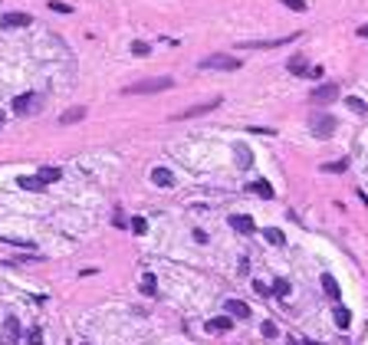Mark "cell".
<instances>
[{
	"mask_svg": "<svg viewBox=\"0 0 368 345\" xmlns=\"http://www.w3.org/2000/svg\"><path fill=\"white\" fill-rule=\"evenodd\" d=\"M3 243H13V247H26V250H33V243L30 240H20V237H0Z\"/></svg>",
	"mask_w": 368,
	"mask_h": 345,
	"instance_id": "obj_27",
	"label": "cell"
},
{
	"mask_svg": "<svg viewBox=\"0 0 368 345\" xmlns=\"http://www.w3.org/2000/svg\"><path fill=\"white\" fill-rule=\"evenodd\" d=\"M220 102H224V95H214V99H207V102H197V105H191V109H184V112H174V122H184V118L207 115V112H214Z\"/></svg>",
	"mask_w": 368,
	"mask_h": 345,
	"instance_id": "obj_3",
	"label": "cell"
},
{
	"mask_svg": "<svg viewBox=\"0 0 368 345\" xmlns=\"http://www.w3.org/2000/svg\"><path fill=\"white\" fill-rule=\"evenodd\" d=\"M230 326H234V319H230V316H217V319L207 322V332H227Z\"/></svg>",
	"mask_w": 368,
	"mask_h": 345,
	"instance_id": "obj_18",
	"label": "cell"
},
{
	"mask_svg": "<svg viewBox=\"0 0 368 345\" xmlns=\"http://www.w3.org/2000/svg\"><path fill=\"white\" fill-rule=\"evenodd\" d=\"M299 33H290V36H273V39H243L240 49H280L290 46V39H296Z\"/></svg>",
	"mask_w": 368,
	"mask_h": 345,
	"instance_id": "obj_4",
	"label": "cell"
},
{
	"mask_svg": "<svg viewBox=\"0 0 368 345\" xmlns=\"http://www.w3.org/2000/svg\"><path fill=\"white\" fill-rule=\"evenodd\" d=\"M174 86L171 76H158V79H141V82H132L125 86V95H151V92H165V89Z\"/></svg>",
	"mask_w": 368,
	"mask_h": 345,
	"instance_id": "obj_1",
	"label": "cell"
},
{
	"mask_svg": "<svg viewBox=\"0 0 368 345\" xmlns=\"http://www.w3.org/2000/svg\"><path fill=\"white\" fill-rule=\"evenodd\" d=\"M49 7H53L56 13H72V7H69V3H59V0H49Z\"/></svg>",
	"mask_w": 368,
	"mask_h": 345,
	"instance_id": "obj_30",
	"label": "cell"
},
{
	"mask_svg": "<svg viewBox=\"0 0 368 345\" xmlns=\"http://www.w3.org/2000/svg\"><path fill=\"white\" fill-rule=\"evenodd\" d=\"M16 184H20L23 191H43V188H46V184L39 181V174H33V178H26V174H23V178L16 181Z\"/></svg>",
	"mask_w": 368,
	"mask_h": 345,
	"instance_id": "obj_20",
	"label": "cell"
},
{
	"mask_svg": "<svg viewBox=\"0 0 368 345\" xmlns=\"http://www.w3.org/2000/svg\"><path fill=\"white\" fill-rule=\"evenodd\" d=\"M349 322H352V319H349V309H336V326H339V329H349Z\"/></svg>",
	"mask_w": 368,
	"mask_h": 345,
	"instance_id": "obj_25",
	"label": "cell"
},
{
	"mask_svg": "<svg viewBox=\"0 0 368 345\" xmlns=\"http://www.w3.org/2000/svg\"><path fill=\"white\" fill-rule=\"evenodd\" d=\"M286 69H290L293 76H306V72H309V63H306V56H293L290 63H286Z\"/></svg>",
	"mask_w": 368,
	"mask_h": 345,
	"instance_id": "obj_15",
	"label": "cell"
},
{
	"mask_svg": "<svg viewBox=\"0 0 368 345\" xmlns=\"http://www.w3.org/2000/svg\"><path fill=\"white\" fill-rule=\"evenodd\" d=\"M322 290H326V296H329V299H339V296H342V290H339V283H336V276H332V273L322 276Z\"/></svg>",
	"mask_w": 368,
	"mask_h": 345,
	"instance_id": "obj_14",
	"label": "cell"
},
{
	"mask_svg": "<svg viewBox=\"0 0 368 345\" xmlns=\"http://www.w3.org/2000/svg\"><path fill=\"white\" fill-rule=\"evenodd\" d=\"M132 230H135V234H145V230H148V220H145V217H132Z\"/></svg>",
	"mask_w": 368,
	"mask_h": 345,
	"instance_id": "obj_28",
	"label": "cell"
},
{
	"mask_svg": "<svg viewBox=\"0 0 368 345\" xmlns=\"http://www.w3.org/2000/svg\"><path fill=\"white\" fill-rule=\"evenodd\" d=\"M263 336H267V339H276V326H273V322H263Z\"/></svg>",
	"mask_w": 368,
	"mask_h": 345,
	"instance_id": "obj_33",
	"label": "cell"
},
{
	"mask_svg": "<svg viewBox=\"0 0 368 345\" xmlns=\"http://www.w3.org/2000/svg\"><path fill=\"white\" fill-rule=\"evenodd\" d=\"M250 191H253L257 197H263V201H270V197L276 194V191L270 188V181H253V184H250Z\"/></svg>",
	"mask_w": 368,
	"mask_h": 345,
	"instance_id": "obj_17",
	"label": "cell"
},
{
	"mask_svg": "<svg viewBox=\"0 0 368 345\" xmlns=\"http://www.w3.org/2000/svg\"><path fill=\"white\" fill-rule=\"evenodd\" d=\"M263 237H267V240L273 243V247H283V243H286V237H283V230H276V227H267V230H263Z\"/></svg>",
	"mask_w": 368,
	"mask_h": 345,
	"instance_id": "obj_22",
	"label": "cell"
},
{
	"mask_svg": "<svg viewBox=\"0 0 368 345\" xmlns=\"http://www.w3.org/2000/svg\"><path fill=\"white\" fill-rule=\"evenodd\" d=\"M237 155H240V168H250L253 165V158H250V151H247V148H237Z\"/></svg>",
	"mask_w": 368,
	"mask_h": 345,
	"instance_id": "obj_29",
	"label": "cell"
},
{
	"mask_svg": "<svg viewBox=\"0 0 368 345\" xmlns=\"http://www.w3.org/2000/svg\"><path fill=\"white\" fill-rule=\"evenodd\" d=\"M280 3H286V7H290V10H296V13H303V10H306V3H303V0H280Z\"/></svg>",
	"mask_w": 368,
	"mask_h": 345,
	"instance_id": "obj_31",
	"label": "cell"
},
{
	"mask_svg": "<svg viewBox=\"0 0 368 345\" xmlns=\"http://www.w3.org/2000/svg\"><path fill=\"white\" fill-rule=\"evenodd\" d=\"M230 227H234L237 234H253L257 224H253V217H247V214H234V217H230Z\"/></svg>",
	"mask_w": 368,
	"mask_h": 345,
	"instance_id": "obj_10",
	"label": "cell"
},
{
	"mask_svg": "<svg viewBox=\"0 0 368 345\" xmlns=\"http://www.w3.org/2000/svg\"><path fill=\"white\" fill-rule=\"evenodd\" d=\"M33 16L23 13V10H10V13L0 16V26H7V30H20V26H30Z\"/></svg>",
	"mask_w": 368,
	"mask_h": 345,
	"instance_id": "obj_6",
	"label": "cell"
},
{
	"mask_svg": "<svg viewBox=\"0 0 368 345\" xmlns=\"http://www.w3.org/2000/svg\"><path fill=\"white\" fill-rule=\"evenodd\" d=\"M39 339H43V332H39V329H30V332H26V342H30V345H39Z\"/></svg>",
	"mask_w": 368,
	"mask_h": 345,
	"instance_id": "obj_32",
	"label": "cell"
},
{
	"mask_svg": "<svg viewBox=\"0 0 368 345\" xmlns=\"http://www.w3.org/2000/svg\"><path fill=\"white\" fill-rule=\"evenodd\" d=\"M359 36H368V26H359Z\"/></svg>",
	"mask_w": 368,
	"mask_h": 345,
	"instance_id": "obj_36",
	"label": "cell"
},
{
	"mask_svg": "<svg viewBox=\"0 0 368 345\" xmlns=\"http://www.w3.org/2000/svg\"><path fill=\"white\" fill-rule=\"evenodd\" d=\"M201 69H220V72H234V69H240V59L237 56H230V53H211V56H204L201 63Z\"/></svg>",
	"mask_w": 368,
	"mask_h": 345,
	"instance_id": "obj_2",
	"label": "cell"
},
{
	"mask_svg": "<svg viewBox=\"0 0 368 345\" xmlns=\"http://www.w3.org/2000/svg\"><path fill=\"white\" fill-rule=\"evenodd\" d=\"M345 105H352V112H359V115H365V112H368V105L362 102V99H355V95H352V99H349Z\"/></svg>",
	"mask_w": 368,
	"mask_h": 345,
	"instance_id": "obj_26",
	"label": "cell"
},
{
	"mask_svg": "<svg viewBox=\"0 0 368 345\" xmlns=\"http://www.w3.org/2000/svg\"><path fill=\"white\" fill-rule=\"evenodd\" d=\"M151 181H155L158 188H171V184H174V174L168 171V168H155V171H151Z\"/></svg>",
	"mask_w": 368,
	"mask_h": 345,
	"instance_id": "obj_13",
	"label": "cell"
},
{
	"mask_svg": "<svg viewBox=\"0 0 368 345\" xmlns=\"http://www.w3.org/2000/svg\"><path fill=\"white\" fill-rule=\"evenodd\" d=\"M141 293H145V296H155V293H158V276L155 273L141 276Z\"/></svg>",
	"mask_w": 368,
	"mask_h": 345,
	"instance_id": "obj_19",
	"label": "cell"
},
{
	"mask_svg": "<svg viewBox=\"0 0 368 345\" xmlns=\"http://www.w3.org/2000/svg\"><path fill=\"white\" fill-rule=\"evenodd\" d=\"M273 296L286 299V296H290V283H286V280H276V283H273Z\"/></svg>",
	"mask_w": 368,
	"mask_h": 345,
	"instance_id": "obj_23",
	"label": "cell"
},
{
	"mask_svg": "<svg viewBox=\"0 0 368 345\" xmlns=\"http://www.w3.org/2000/svg\"><path fill=\"white\" fill-rule=\"evenodd\" d=\"M313 132H316V138H332V132H336V118H332V115H316L313 118Z\"/></svg>",
	"mask_w": 368,
	"mask_h": 345,
	"instance_id": "obj_7",
	"label": "cell"
},
{
	"mask_svg": "<svg viewBox=\"0 0 368 345\" xmlns=\"http://www.w3.org/2000/svg\"><path fill=\"white\" fill-rule=\"evenodd\" d=\"M59 178H63L59 168H53V165H43V168H39V181H43V184H53V181H59Z\"/></svg>",
	"mask_w": 368,
	"mask_h": 345,
	"instance_id": "obj_16",
	"label": "cell"
},
{
	"mask_svg": "<svg viewBox=\"0 0 368 345\" xmlns=\"http://www.w3.org/2000/svg\"><path fill=\"white\" fill-rule=\"evenodd\" d=\"M148 53H151V46L145 43V39H135L132 43V56H148Z\"/></svg>",
	"mask_w": 368,
	"mask_h": 345,
	"instance_id": "obj_24",
	"label": "cell"
},
{
	"mask_svg": "<svg viewBox=\"0 0 368 345\" xmlns=\"http://www.w3.org/2000/svg\"><path fill=\"white\" fill-rule=\"evenodd\" d=\"M0 125H3V112H0Z\"/></svg>",
	"mask_w": 368,
	"mask_h": 345,
	"instance_id": "obj_37",
	"label": "cell"
},
{
	"mask_svg": "<svg viewBox=\"0 0 368 345\" xmlns=\"http://www.w3.org/2000/svg\"><path fill=\"white\" fill-rule=\"evenodd\" d=\"M253 290H257V296H270V293H273V290H267L263 283H253Z\"/></svg>",
	"mask_w": 368,
	"mask_h": 345,
	"instance_id": "obj_34",
	"label": "cell"
},
{
	"mask_svg": "<svg viewBox=\"0 0 368 345\" xmlns=\"http://www.w3.org/2000/svg\"><path fill=\"white\" fill-rule=\"evenodd\" d=\"M224 306H227V313L237 316V319H250V306H247L243 299H227Z\"/></svg>",
	"mask_w": 368,
	"mask_h": 345,
	"instance_id": "obj_12",
	"label": "cell"
},
{
	"mask_svg": "<svg viewBox=\"0 0 368 345\" xmlns=\"http://www.w3.org/2000/svg\"><path fill=\"white\" fill-rule=\"evenodd\" d=\"M345 168H349V161H326V165L319 168V171H326V174H345Z\"/></svg>",
	"mask_w": 368,
	"mask_h": 345,
	"instance_id": "obj_21",
	"label": "cell"
},
{
	"mask_svg": "<svg viewBox=\"0 0 368 345\" xmlns=\"http://www.w3.org/2000/svg\"><path fill=\"white\" fill-rule=\"evenodd\" d=\"M33 102H36V95H33V92H26V95H16V99H13V112H16V115H30V112L36 109Z\"/></svg>",
	"mask_w": 368,
	"mask_h": 345,
	"instance_id": "obj_9",
	"label": "cell"
},
{
	"mask_svg": "<svg viewBox=\"0 0 368 345\" xmlns=\"http://www.w3.org/2000/svg\"><path fill=\"white\" fill-rule=\"evenodd\" d=\"M339 92H342V89H339L336 82L316 86V89H313V102H316V105H329V102H336V99H339Z\"/></svg>",
	"mask_w": 368,
	"mask_h": 345,
	"instance_id": "obj_5",
	"label": "cell"
},
{
	"mask_svg": "<svg viewBox=\"0 0 368 345\" xmlns=\"http://www.w3.org/2000/svg\"><path fill=\"white\" fill-rule=\"evenodd\" d=\"M16 342H20V319L7 316L3 319V345H16Z\"/></svg>",
	"mask_w": 368,
	"mask_h": 345,
	"instance_id": "obj_8",
	"label": "cell"
},
{
	"mask_svg": "<svg viewBox=\"0 0 368 345\" xmlns=\"http://www.w3.org/2000/svg\"><path fill=\"white\" fill-rule=\"evenodd\" d=\"M306 76H309V79H319V76H322V66H309V72H306Z\"/></svg>",
	"mask_w": 368,
	"mask_h": 345,
	"instance_id": "obj_35",
	"label": "cell"
},
{
	"mask_svg": "<svg viewBox=\"0 0 368 345\" xmlns=\"http://www.w3.org/2000/svg\"><path fill=\"white\" fill-rule=\"evenodd\" d=\"M82 118H86V105H72L59 115V125H72V122H82Z\"/></svg>",
	"mask_w": 368,
	"mask_h": 345,
	"instance_id": "obj_11",
	"label": "cell"
}]
</instances>
